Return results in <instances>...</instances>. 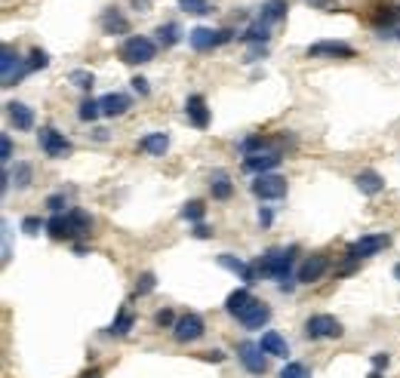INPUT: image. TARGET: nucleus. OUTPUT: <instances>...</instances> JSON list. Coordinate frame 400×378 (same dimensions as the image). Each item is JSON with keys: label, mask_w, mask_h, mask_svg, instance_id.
<instances>
[{"label": "nucleus", "mask_w": 400, "mask_h": 378, "mask_svg": "<svg viewBox=\"0 0 400 378\" xmlns=\"http://www.w3.org/2000/svg\"><path fill=\"white\" fill-rule=\"evenodd\" d=\"M293 262H296V246H290V249H268L265 255L259 258L255 271H259L262 277H274V280H280V289H284V293H290V289H293V280H290Z\"/></svg>", "instance_id": "1"}, {"label": "nucleus", "mask_w": 400, "mask_h": 378, "mask_svg": "<svg viewBox=\"0 0 400 378\" xmlns=\"http://www.w3.org/2000/svg\"><path fill=\"white\" fill-rule=\"evenodd\" d=\"M90 228H93V218L77 207L68 209V212H59V216H52L47 222V231H50L52 240H71V237H77V234H87Z\"/></svg>", "instance_id": "2"}, {"label": "nucleus", "mask_w": 400, "mask_h": 378, "mask_svg": "<svg viewBox=\"0 0 400 378\" xmlns=\"http://www.w3.org/2000/svg\"><path fill=\"white\" fill-rule=\"evenodd\" d=\"M154 52H157V46L145 34L127 37V41H123V46H120V59L127 65H145V62H151V59H154Z\"/></svg>", "instance_id": "3"}, {"label": "nucleus", "mask_w": 400, "mask_h": 378, "mask_svg": "<svg viewBox=\"0 0 400 378\" xmlns=\"http://www.w3.org/2000/svg\"><path fill=\"white\" fill-rule=\"evenodd\" d=\"M253 194L259 197V200H280V197H286V178L284 176H274V172L255 176Z\"/></svg>", "instance_id": "4"}, {"label": "nucleus", "mask_w": 400, "mask_h": 378, "mask_svg": "<svg viewBox=\"0 0 400 378\" xmlns=\"http://www.w3.org/2000/svg\"><path fill=\"white\" fill-rule=\"evenodd\" d=\"M342 333H345L342 323L330 314H314V317H308V323H305L308 338H339Z\"/></svg>", "instance_id": "5"}, {"label": "nucleus", "mask_w": 400, "mask_h": 378, "mask_svg": "<svg viewBox=\"0 0 400 378\" xmlns=\"http://www.w3.org/2000/svg\"><path fill=\"white\" fill-rule=\"evenodd\" d=\"M238 357H240V363H244V366L250 369L253 375H265L268 372V360H265V350H262V344L240 342L238 344Z\"/></svg>", "instance_id": "6"}, {"label": "nucleus", "mask_w": 400, "mask_h": 378, "mask_svg": "<svg viewBox=\"0 0 400 378\" xmlns=\"http://www.w3.org/2000/svg\"><path fill=\"white\" fill-rule=\"evenodd\" d=\"M25 71H31V65L22 62V59H19L10 46H3V59H0V77H3V86L19 83L25 77Z\"/></svg>", "instance_id": "7"}, {"label": "nucleus", "mask_w": 400, "mask_h": 378, "mask_svg": "<svg viewBox=\"0 0 400 378\" xmlns=\"http://www.w3.org/2000/svg\"><path fill=\"white\" fill-rule=\"evenodd\" d=\"M228 41H231V31H213V28L188 31V43H191L198 52H207V50H213V46H222Z\"/></svg>", "instance_id": "8"}, {"label": "nucleus", "mask_w": 400, "mask_h": 378, "mask_svg": "<svg viewBox=\"0 0 400 378\" xmlns=\"http://www.w3.org/2000/svg\"><path fill=\"white\" fill-rule=\"evenodd\" d=\"M37 142H41V148L47 157H65L71 151V142L59 129H52V126H43V129L37 132Z\"/></svg>", "instance_id": "9"}, {"label": "nucleus", "mask_w": 400, "mask_h": 378, "mask_svg": "<svg viewBox=\"0 0 400 378\" xmlns=\"http://www.w3.org/2000/svg\"><path fill=\"white\" fill-rule=\"evenodd\" d=\"M391 243L388 234H366L360 237V240H354L348 246V258H366V255H376V252H382L385 246Z\"/></svg>", "instance_id": "10"}, {"label": "nucleus", "mask_w": 400, "mask_h": 378, "mask_svg": "<svg viewBox=\"0 0 400 378\" xmlns=\"http://www.w3.org/2000/svg\"><path fill=\"white\" fill-rule=\"evenodd\" d=\"M280 160H284V154H280L277 148H274V151H259V154H246L244 169L246 172H255V176H265V172L277 169Z\"/></svg>", "instance_id": "11"}, {"label": "nucleus", "mask_w": 400, "mask_h": 378, "mask_svg": "<svg viewBox=\"0 0 400 378\" xmlns=\"http://www.w3.org/2000/svg\"><path fill=\"white\" fill-rule=\"evenodd\" d=\"M173 335H176V342H182V344L198 342V338L203 335V320H200L198 314L179 317V320H176V326H173Z\"/></svg>", "instance_id": "12"}, {"label": "nucleus", "mask_w": 400, "mask_h": 378, "mask_svg": "<svg viewBox=\"0 0 400 378\" xmlns=\"http://www.w3.org/2000/svg\"><path fill=\"white\" fill-rule=\"evenodd\" d=\"M238 320L244 323L246 329H262L268 320H271V311H268V304H262L259 298H253V302L238 314Z\"/></svg>", "instance_id": "13"}, {"label": "nucleus", "mask_w": 400, "mask_h": 378, "mask_svg": "<svg viewBox=\"0 0 400 378\" xmlns=\"http://www.w3.org/2000/svg\"><path fill=\"white\" fill-rule=\"evenodd\" d=\"M326 268H330V258H326V255H308L305 262L299 264L296 280L299 283H314V280H320V277L326 274Z\"/></svg>", "instance_id": "14"}, {"label": "nucleus", "mask_w": 400, "mask_h": 378, "mask_svg": "<svg viewBox=\"0 0 400 378\" xmlns=\"http://www.w3.org/2000/svg\"><path fill=\"white\" fill-rule=\"evenodd\" d=\"M320 56H333V59H351L354 46L339 43V41H320L314 46H308V59H320Z\"/></svg>", "instance_id": "15"}, {"label": "nucleus", "mask_w": 400, "mask_h": 378, "mask_svg": "<svg viewBox=\"0 0 400 378\" xmlns=\"http://www.w3.org/2000/svg\"><path fill=\"white\" fill-rule=\"evenodd\" d=\"M354 185H357L360 194H366V197H376V194H382V191H385V178L379 176V172H372V169L357 172V176H354Z\"/></svg>", "instance_id": "16"}, {"label": "nucleus", "mask_w": 400, "mask_h": 378, "mask_svg": "<svg viewBox=\"0 0 400 378\" xmlns=\"http://www.w3.org/2000/svg\"><path fill=\"white\" fill-rule=\"evenodd\" d=\"M219 264H222L225 271H231V274H238L244 283H255V271H253L246 262H240L238 255H231V252H222V255H219Z\"/></svg>", "instance_id": "17"}, {"label": "nucleus", "mask_w": 400, "mask_h": 378, "mask_svg": "<svg viewBox=\"0 0 400 378\" xmlns=\"http://www.w3.org/2000/svg\"><path fill=\"white\" fill-rule=\"evenodd\" d=\"M185 114H188V120L198 126V129H207V126H209V111H207V102H203V96H188Z\"/></svg>", "instance_id": "18"}, {"label": "nucleus", "mask_w": 400, "mask_h": 378, "mask_svg": "<svg viewBox=\"0 0 400 378\" xmlns=\"http://www.w3.org/2000/svg\"><path fill=\"white\" fill-rule=\"evenodd\" d=\"M99 105H102V114L105 117H120V114H127L129 98L123 96V92H108V96L99 98Z\"/></svg>", "instance_id": "19"}, {"label": "nucleus", "mask_w": 400, "mask_h": 378, "mask_svg": "<svg viewBox=\"0 0 400 378\" xmlns=\"http://www.w3.org/2000/svg\"><path fill=\"white\" fill-rule=\"evenodd\" d=\"M6 111H10V120H12L16 129H31V126H34V111H31L25 102H10Z\"/></svg>", "instance_id": "20"}, {"label": "nucleus", "mask_w": 400, "mask_h": 378, "mask_svg": "<svg viewBox=\"0 0 400 378\" xmlns=\"http://www.w3.org/2000/svg\"><path fill=\"white\" fill-rule=\"evenodd\" d=\"M209 191H213L215 200H228L231 197V182H228V172L225 169H215L213 176H209Z\"/></svg>", "instance_id": "21"}, {"label": "nucleus", "mask_w": 400, "mask_h": 378, "mask_svg": "<svg viewBox=\"0 0 400 378\" xmlns=\"http://www.w3.org/2000/svg\"><path fill=\"white\" fill-rule=\"evenodd\" d=\"M286 0H268L265 6H262V12H259V22L262 25H271V22H280V19L286 16Z\"/></svg>", "instance_id": "22"}, {"label": "nucleus", "mask_w": 400, "mask_h": 378, "mask_svg": "<svg viewBox=\"0 0 400 378\" xmlns=\"http://www.w3.org/2000/svg\"><path fill=\"white\" fill-rule=\"evenodd\" d=\"M139 148L148 151V154H154V157H163V151L169 148V136L167 132H151V136H145L139 142Z\"/></svg>", "instance_id": "23"}, {"label": "nucleus", "mask_w": 400, "mask_h": 378, "mask_svg": "<svg viewBox=\"0 0 400 378\" xmlns=\"http://www.w3.org/2000/svg\"><path fill=\"white\" fill-rule=\"evenodd\" d=\"M259 344H262V350H265L268 357H286V354H290V344H286L277 333H265Z\"/></svg>", "instance_id": "24"}, {"label": "nucleus", "mask_w": 400, "mask_h": 378, "mask_svg": "<svg viewBox=\"0 0 400 378\" xmlns=\"http://www.w3.org/2000/svg\"><path fill=\"white\" fill-rule=\"evenodd\" d=\"M102 28L108 31V34H127V31H129V22H127V19H123L117 10H108V12L102 16Z\"/></svg>", "instance_id": "25"}, {"label": "nucleus", "mask_w": 400, "mask_h": 378, "mask_svg": "<svg viewBox=\"0 0 400 378\" xmlns=\"http://www.w3.org/2000/svg\"><path fill=\"white\" fill-rule=\"evenodd\" d=\"M250 302H253L250 289H234V293L225 298V311H228V314H234V317H238L240 311H244V308H246V304H250Z\"/></svg>", "instance_id": "26"}, {"label": "nucleus", "mask_w": 400, "mask_h": 378, "mask_svg": "<svg viewBox=\"0 0 400 378\" xmlns=\"http://www.w3.org/2000/svg\"><path fill=\"white\" fill-rule=\"evenodd\" d=\"M207 216V207H203V200H188L185 207H182V218H188V222H198Z\"/></svg>", "instance_id": "27"}, {"label": "nucleus", "mask_w": 400, "mask_h": 378, "mask_svg": "<svg viewBox=\"0 0 400 378\" xmlns=\"http://www.w3.org/2000/svg\"><path fill=\"white\" fill-rule=\"evenodd\" d=\"M157 41H160L163 46H173V43H179V25H173V22L160 25V28H157Z\"/></svg>", "instance_id": "28"}, {"label": "nucleus", "mask_w": 400, "mask_h": 378, "mask_svg": "<svg viewBox=\"0 0 400 378\" xmlns=\"http://www.w3.org/2000/svg\"><path fill=\"white\" fill-rule=\"evenodd\" d=\"M99 114H102V105L96 102V98H87V102L81 105V111H77V117H81L83 123H93Z\"/></svg>", "instance_id": "29"}, {"label": "nucleus", "mask_w": 400, "mask_h": 378, "mask_svg": "<svg viewBox=\"0 0 400 378\" xmlns=\"http://www.w3.org/2000/svg\"><path fill=\"white\" fill-rule=\"evenodd\" d=\"M10 182H16V188H28L31 185V167L28 163H16V169L10 172Z\"/></svg>", "instance_id": "30"}, {"label": "nucleus", "mask_w": 400, "mask_h": 378, "mask_svg": "<svg viewBox=\"0 0 400 378\" xmlns=\"http://www.w3.org/2000/svg\"><path fill=\"white\" fill-rule=\"evenodd\" d=\"M133 314H127V311H120V314H117V320L114 323H111V333H114V335H127L129 333V329H133Z\"/></svg>", "instance_id": "31"}, {"label": "nucleus", "mask_w": 400, "mask_h": 378, "mask_svg": "<svg viewBox=\"0 0 400 378\" xmlns=\"http://www.w3.org/2000/svg\"><path fill=\"white\" fill-rule=\"evenodd\" d=\"M268 37H271V34H268V25L255 22L253 28H250V31H246V34H244V41H250V43H265Z\"/></svg>", "instance_id": "32"}, {"label": "nucleus", "mask_w": 400, "mask_h": 378, "mask_svg": "<svg viewBox=\"0 0 400 378\" xmlns=\"http://www.w3.org/2000/svg\"><path fill=\"white\" fill-rule=\"evenodd\" d=\"M280 378H311V372H308L305 363H286Z\"/></svg>", "instance_id": "33"}, {"label": "nucleus", "mask_w": 400, "mask_h": 378, "mask_svg": "<svg viewBox=\"0 0 400 378\" xmlns=\"http://www.w3.org/2000/svg\"><path fill=\"white\" fill-rule=\"evenodd\" d=\"M179 6L185 12H194V16H207L209 12V3L207 0H179Z\"/></svg>", "instance_id": "34"}, {"label": "nucleus", "mask_w": 400, "mask_h": 378, "mask_svg": "<svg viewBox=\"0 0 400 378\" xmlns=\"http://www.w3.org/2000/svg\"><path fill=\"white\" fill-rule=\"evenodd\" d=\"M68 81L74 83V86H81V90H90V86H93V74L77 68V71H71V74H68Z\"/></svg>", "instance_id": "35"}, {"label": "nucleus", "mask_w": 400, "mask_h": 378, "mask_svg": "<svg viewBox=\"0 0 400 378\" xmlns=\"http://www.w3.org/2000/svg\"><path fill=\"white\" fill-rule=\"evenodd\" d=\"M41 228H47V224H43L41 218H34V216H28V218L22 222V231H25V234H31V237L41 234Z\"/></svg>", "instance_id": "36"}, {"label": "nucleus", "mask_w": 400, "mask_h": 378, "mask_svg": "<svg viewBox=\"0 0 400 378\" xmlns=\"http://www.w3.org/2000/svg\"><path fill=\"white\" fill-rule=\"evenodd\" d=\"M151 289H154V274L148 271V274L139 277V283H136V293H139V295H148Z\"/></svg>", "instance_id": "37"}, {"label": "nucleus", "mask_w": 400, "mask_h": 378, "mask_svg": "<svg viewBox=\"0 0 400 378\" xmlns=\"http://www.w3.org/2000/svg\"><path fill=\"white\" fill-rule=\"evenodd\" d=\"M31 68H47V65H50V56H47V52H43V50H31Z\"/></svg>", "instance_id": "38"}, {"label": "nucleus", "mask_w": 400, "mask_h": 378, "mask_svg": "<svg viewBox=\"0 0 400 378\" xmlns=\"http://www.w3.org/2000/svg\"><path fill=\"white\" fill-rule=\"evenodd\" d=\"M154 323H157V326H176L173 311H167V308H163V311H157V314H154Z\"/></svg>", "instance_id": "39"}, {"label": "nucleus", "mask_w": 400, "mask_h": 378, "mask_svg": "<svg viewBox=\"0 0 400 378\" xmlns=\"http://www.w3.org/2000/svg\"><path fill=\"white\" fill-rule=\"evenodd\" d=\"M0 160H3V163L12 160V142H10V136H6V132H3V138H0Z\"/></svg>", "instance_id": "40"}, {"label": "nucleus", "mask_w": 400, "mask_h": 378, "mask_svg": "<svg viewBox=\"0 0 400 378\" xmlns=\"http://www.w3.org/2000/svg\"><path fill=\"white\" fill-rule=\"evenodd\" d=\"M47 207L59 216V212L65 209V194H50V197H47Z\"/></svg>", "instance_id": "41"}, {"label": "nucleus", "mask_w": 400, "mask_h": 378, "mask_svg": "<svg viewBox=\"0 0 400 378\" xmlns=\"http://www.w3.org/2000/svg\"><path fill=\"white\" fill-rule=\"evenodd\" d=\"M129 83H133V90L139 92V96H148V81H145V77H133Z\"/></svg>", "instance_id": "42"}, {"label": "nucleus", "mask_w": 400, "mask_h": 378, "mask_svg": "<svg viewBox=\"0 0 400 378\" xmlns=\"http://www.w3.org/2000/svg\"><path fill=\"white\" fill-rule=\"evenodd\" d=\"M194 237H200V240H207V237H213V231H209L207 224H194Z\"/></svg>", "instance_id": "43"}, {"label": "nucleus", "mask_w": 400, "mask_h": 378, "mask_svg": "<svg viewBox=\"0 0 400 378\" xmlns=\"http://www.w3.org/2000/svg\"><path fill=\"white\" fill-rule=\"evenodd\" d=\"M259 222H262V228H268V224H271V222H274L271 209H259Z\"/></svg>", "instance_id": "44"}, {"label": "nucleus", "mask_w": 400, "mask_h": 378, "mask_svg": "<svg viewBox=\"0 0 400 378\" xmlns=\"http://www.w3.org/2000/svg\"><path fill=\"white\" fill-rule=\"evenodd\" d=\"M372 366L385 369V366H388V354H376V357H372Z\"/></svg>", "instance_id": "45"}, {"label": "nucleus", "mask_w": 400, "mask_h": 378, "mask_svg": "<svg viewBox=\"0 0 400 378\" xmlns=\"http://www.w3.org/2000/svg\"><path fill=\"white\" fill-rule=\"evenodd\" d=\"M203 357H207V360H222V354H219V350H207V354H203Z\"/></svg>", "instance_id": "46"}, {"label": "nucleus", "mask_w": 400, "mask_h": 378, "mask_svg": "<svg viewBox=\"0 0 400 378\" xmlns=\"http://www.w3.org/2000/svg\"><path fill=\"white\" fill-rule=\"evenodd\" d=\"M83 378H102V372H99V369H93V372H87Z\"/></svg>", "instance_id": "47"}, {"label": "nucleus", "mask_w": 400, "mask_h": 378, "mask_svg": "<svg viewBox=\"0 0 400 378\" xmlns=\"http://www.w3.org/2000/svg\"><path fill=\"white\" fill-rule=\"evenodd\" d=\"M394 277H397V280H400V264H397V268H394Z\"/></svg>", "instance_id": "48"}, {"label": "nucleus", "mask_w": 400, "mask_h": 378, "mask_svg": "<svg viewBox=\"0 0 400 378\" xmlns=\"http://www.w3.org/2000/svg\"><path fill=\"white\" fill-rule=\"evenodd\" d=\"M311 3H324V0H311Z\"/></svg>", "instance_id": "49"}, {"label": "nucleus", "mask_w": 400, "mask_h": 378, "mask_svg": "<svg viewBox=\"0 0 400 378\" xmlns=\"http://www.w3.org/2000/svg\"><path fill=\"white\" fill-rule=\"evenodd\" d=\"M370 378H379V372H372V375H370Z\"/></svg>", "instance_id": "50"}, {"label": "nucleus", "mask_w": 400, "mask_h": 378, "mask_svg": "<svg viewBox=\"0 0 400 378\" xmlns=\"http://www.w3.org/2000/svg\"><path fill=\"white\" fill-rule=\"evenodd\" d=\"M397 37H400V34H397Z\"/></svg>", "instance_id": "51"}]
</instances>
